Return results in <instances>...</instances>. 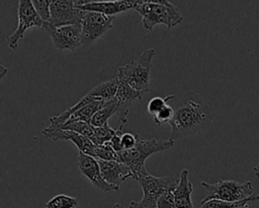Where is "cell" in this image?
I'll return each mask as SVG.
<instances>
[{"label":"cell","mask_w":259,"mask_h":208,"mask_svg":"<svg viewBox=\"0 0 259 208\" xmlns=\"http://www.w3.org/2000/svg\"><path fill=\"white\" fill-rule=\"evenodd\" d=\"M115 133V129L110 127L108 124L102 126V127H95V132L90 139L95 145L101 146L104 143L110 141Z\"/></svg>","instance_id":"obj_23"},{"label":"cell","mask_w":259,"mask_h":208,"mask_svg":"<svg viewBox=\"0 0 259 208\" xmlns=\"http://www.w3.org/2000/svg\"><path fill=\"white\" fill-rule=\"evenodd\" d=\"M140 0H109V1H93L89 0L88 3L77 6L75 8L84 11H93L102 13L109 16H115V14L124 12L127 10H135Z\"/></svg>","instance_id":"obj_13"},{"label":"cell","mask_w":259,"mask_h":208,"mask_svg":"<svg viewBox=\"0 0 259 208\" xmlns=\"http://www.w3.org/2000/svg\"><path fill=\"white\" fill-rule=\"evenodd\" d=\"M259 200V195L253 194L249 198L239 201V202H227L219 199H210V200H202L200 202L199 208H248L249 203L255 202Z\"/></svg>","instance_id":"obj_18"},{"label":"cell","mask_w":259,"mask_h":208,"mask_svg":"<svg viewBox=\"0 0 259 208\" xmlns=\"http://www.w3.org/2000/svg\"><path fill=\"white\" fill-rule=\"evenodd\" d=\"M189 170L184 168L182 169L179 183L174 190L175 204L176 208H194L191 201V193H192V184L188 180Z\"/></svg>","instance_id":"obj_16"},{"label":"cell","mask_w":259,"mask_h":208,"mask_svg":"<svg viewBox=\"0 0 259 208\" xmlns=\"http://www.w3.org/2000/svg\"><path fill=\"white\" fill-rule=\"evenodd\" d=\"M173 140L165 139L159 140L154 138H145L140 134H137V144L133 149L122 150L117 152L116 160L126 164L133 175L134 179L139 182L145 176L150 172L146 168V160L154 153L161 152L171 148L174 145Z\"/></svg>","instance_id":"obj_2"},{"label":"cell","mask_w":259,"mask_h":208,"mask_svg":"<svg viewBox=\"0 0 259 208\" xmlns=\"http://www.w3.org/2000/svg\"><path fill=\"white\" fill-rule=\"evenodd\" d=\"M93 157L101 160H116L117 154L108 141L101 146H95L93 151Z\"/></svg>","instance_id":"obj_24"},{"label":"cell","mask_w":259,"mask_h":208,"mask_svg":"<svg viewBox=\"0 0 259 208\" xmlns=\"http://www.w3.org/2000/svg\"><path fill=\"white\" fill-rule=\"evenodd\" d=\"M154 56L155 50L151 48L144 51L139 59L118 67L116 76L119 82L128 84L131 87L141 93L149 91L152 60Z\"/></svg>","instance_id":"obj_4"},{"label":"cell","mask_w":259,"mask_h":208,"mask_svg":"<svg viewBox=\"0 0 259 208\" xmlns=\"http://www.w3.org/2000/svg\"><path fill=\"white\" fill-rule=\"evenodd\" d=\"M116 110H117V101L115 98L105 101L103 107L98 112H96V114L93 116L91 120V125L97 128V127H102L108 124L109 118L116 114Z\"/></svg>","instance_id":"obj_20"},{"label":"cell","mask_w":259,"mask_h":208,"mask_svg":"<svg viewBox=\"0 0 259 208\" xmlns=\"http://www.w3.org/2000/svg\"><path fill=\"white\" fill-rule=\"evenodd\" d=\"M104 102L105 101H103V100H94V101L88 103L84 108L75 112L68 119L67 122H85V123L91 124V120H92L93 116L96 114V112H98L103 107Z\"/></svg>","instance_id":"obj_19"},{"label":"cell","mask_w":259,"mask_h":208,"mask_svg":"<svg viewBox=\"0 0 259 208\" xmlns=\"http://www.w3.org/2000/svg\"><path fill=\"white\" fill-rule=\"evenodd\" d=\"M41 29L49 34L54 47L58 50L75 51L78 47L82 46L81 27L79 24L56 27L45 22Z\"/></svg>","instance_id":"obj_9"},{"label":"cell","mask_w":259,"mask_h":208,"mask_svg":"<svg viewBox=\"0 0 259 208\" xmlns=\"http://www.w3.org/2000/svg\"><path fill=\"white\" fill-rule=\"evenodd\" d=\"M78 206V199L65 194H59L49 200L46 208H76Z\"/></svg>","instance_id":"obj_21"},{"label":"cell","mask_w":259,"mask_h":208,"mask_svg":"<svg viewBox=\"0 0 259 208\" xmlns=\"http://www.w3.org/2000/svg\"><path fill=\"white\" fill-rule=\"evenodd\" d=\"M135 11L142 16L143 25L148 30H152L157 24L172 28L183 19L178 8L167 0H140Z\"/></svg>","instance_id":"obj_3"},{"label":"cell","mask_w":259,"mask_h":208,"mask_svg":"<svg viewBox=\"0 0 259 208\" xmlns=\"http://www.w3.org/2000/svg\"><path fill=\"white\" fill-rule=\"evenodd\" d=\"M143 190L140 201H132L128 208H157V201L168 190H175L179 179L174 177H155L151 174L138 182Z\"/></svg>","instance_id":"obj_5"},{"label":"cell","mask_w":259,"mask_h":208,"mask_svg":"<svg viewBox=\"0 0 259 208\" xmlns=\"http://www.w3.org/2000/svg\"><path fill=\"white\" fill-rule=\"evenodd\" d=\"M0 70H1V73H0L1 76H0V78L3 79V77H4V76L6 75V73L8 72V69H7L6 67H4L3 65H1V66H0Z\"/></svg>","instance_id":"obj_30"},{"label":"cell","mask_w":259,"mask_h":208,"mask_svg":"<svg viewBox=\"0 0 259 208\" xmlns=\"http://www.w3.org/2000/svg\"><path fill=\"white\" fill-rule=\"evenodd\" d=\"M78 167L82 175H84L90 183L101 190L104 193L117 192L119 188L109 185L102 177L100 171V166L97 159L91 155L85 154L83 152L78 153Z\"/></svg>","instance_id":"obj_10"},{"label":"cell","mask_w":259,"mask_h":208,"mask_svg":"<svg viewBox=\"0 0 259 208\" xmlns=\"http://www.w3.org/2000/svg\"><path fill=\"white\" fill-rule=\"evenodd\" d=\"M200 185L207 193L203 200L219 199L227 202H239L254 194L251 182L241 183L235 180H219L213 184L201 182Z\"/></svg>","instance_id":"obj_6"},{"label":"cell","mask_w":259,"mask_h":208,"mask_svg":"<svg viewBox=\"0 0 259 208\" xmlns=\"http://www.w3.org/2000/svg\"><path fill=\"white\" fill-rule=\"evenodd\" d=\"M120 144H121L122 150L133 149L137 144V134L130 133V132L122 133L121 139H120Z\"/></svg>","instance_id":"obj_29"},{"label":"cell","mask_w":259,"mask_h":208,"mask_svg":"<svg viewBox=\"0 0 259 208\" xmlns=\"http://www.w3.org/2000/svg\"><path fill=\"white\" fill-rule=\"evenodd\" d=\"M41 132L48 139H51L53 141H57V140L71 141L79 149V152H83L85 154L93 156V151L96 145L89 138L81 134H78L70 130H64L61 128L52 127L50 125L47 128H45Z\"/></svg>","instance_id":"obj_12"},{"label":"cell","mask_w":259,"mask_h":208,"mask_svg":"<svg viewBox=\"0 0 259 208\" xmlns=\"http://www.w3.org/2000/svg\"><path fill=\"white\" fill-rule=\"evenodd\" d=\"M56 128L74 131V132L81 134L89 139L92 138V136L95 132V127H93L91 124H88L85 122H67L59 127H56Z\"/></svg>","instance_id":"obj_22"},{"label":"cell","mask_w":259,"mask_h":208,"mask_svg":"<svg viewBox=\"0 0 259 208\" xmlns=\"http://www.w3.org/2000/svg\"><path fill=\"white\" fill-rule=\"evenodd\" d=\"M100 171L103 179L111 186L119 188L121 183H123L126 179L133 178L134 175L131 168L117 160H101L97 159Z\"/></svg>","instance_id":"obj_15"},{"label":"cell","mask_w":259,"mask_h":208,"mask_svg":"<svg viewBox=\"0 0 259 208\" xmlns=\"http://www.w3.org/2000/svg\"><path fill=\"white\" fill-rule=\"evenodd\" d=\"M253 171H254V176H255L256 178H258V179H259V159H258L257 164L254 166Z\"/></svg>","instance_id":"obj_31"},{"label":"cell","mask_w":259,"mask_h":208,"mask_svg":"<svg viewBox=\"0 0 259 208\" xmlns=\"http://www.w3.org/2000/svg\"><path fill=\"white\" fill-rule=\"evenodd\" d=\"M174 117L169 123L170 139L186 138L208 128L215 116L213 106L194 91L184 94L173 106Z\"/></svg>","instance_id":"obj_1"},{"label":"cell","mask_w":259,"mask_h":208,"mask_svg":"<svg viewBox=\"0 0 259 208\" xmlns=\"http://www.w3.org/2000/svg\"><path fill=\"white\" fill-rule=\"evenodd\" d=\"M111 208H128V207H125L123 204H120V203H116L114 204Z\"/></svg>","instance_id":"obj_32"},{"label":"cell","mask_w":259,"mask_h":208,"mask_svg":"<svg viewBox=\"0 0 259 208\" xmlns=\"http://www.w3.org/2000/svg\"><path fill=\"white\" fill-rule=\"evenodd\" d=\"M174 117V109L172 106L170 105H167L164 109H162L154 118V122L158 125V126H161L163 124H166V123H170L172 121Z\"/></svg>","instance_id":"obj_27"},{"label":"cell","mask_w":259,"mask_h":208,"mask_svg":"<svg viewBox=\"0 0 259 208\" xmlns=\"http://www.w3.org/2000/svg\"><path fill=\"white\" fill-rule=\"evenodd\" d=\"M82 46L88 47L113 27L114 16L79 9Z\"/></svg>","instance_id":"obj_7"},{"label":"cell","mask_w":259,"mask_h":208,"mask_svg":"<svg viewBox=\"0 0 259 208\" xmlns=\"http://www.w3.org/2000/svg\"><path fill=\"white\" fill-rule=\"evenodd\" d=\"M117 101V110L115 116L118 120V127L123 128L127 121V113L130 106L142 98V93L131 87L124 82H119L117 92L114 97Z\"/></svg>","instance_id":"obj_14"},{"label":"cell","mask_w":259,"mask_h":208,"mask_svg":"<svg viewBox=\"0 0 259 208\" xmlns=\"http://www.w3.org/2000/svg\"><path fill=\"white\" fill-rule=\"evenodd\" d=\"M32 5L44 22H49L51 18L52 0H32Z\"/></svg>","instance_id":"obj_26"},{"label":"cell","mask_w":259,"mask_h":208,"mask_svg":"<svg viewBox=\"0 0 259 208\" xmlns=\"http://www.w3.org/2000/svg\"><path fill=\"white\" fill-rule=\"evenodd\" d=\"M48 23L56 27L70 24L80 25L79 9L75 8L74 0H52L51 18Z\"/></svg>","instance_id":"obj_11"},{"label":"cell","mask_w":259,"mask_h":208,"mask_svg":"<svg viewBox=\"0 0 259 208\" xmlns=\"http://www.w3.org/2000/svg\"><path fill=\"white\" fill-rule=\"evenodd\" d=\"M18 24L15 30L8 36L7 45L10 50H16L18 42L23 38L25 31L31 27L41 28L44 21L34 9L30 0H19L17 9Z\"/></svg>","instance_id":"obj_8"},{"label":"cell","mask_w":259,"mask_h":208,"mask_svg":"<svg viewBox=\"0 0 259 208\" xmlns=\"http://www.w3.org/2000/svg\"><path fill=\"white\" fill-rule=\"evenodd\" d=\"M157 208H176L174 190H168L157 201Z\"/></svg>","instance_id":"obj_28"},{"label":"cell","mask_w":259,"mask_h":208,"mask_svg":"<svg viewBox=\"0 0 259 208\" xmlns=\"http://www.w3.org/2000/svg\"><path fill=\"white\" fill-rule=\"evenodd\" d=\"M119 80L117 76L108 79L104 82H101L94 86L89 93H91L94 97H96L98 100L107 101L110 99H113L115 97V94L117 92Z\"/></svg>","instance_id":"obj_17"},{"label":"cell","mask_w":259,"mask_h":208,"mask_svg":"<svg viewBox=\"0 0 259 208\" xmlns=\"http://www.w3.org/2000/svg\"><path fill=\"white\" fill-rule=\"evenodd\" d=\"M175 96L173 94L171 95H167L165 97H161V96H155L153 98L150 99V101L148 102V106H147V111L148 113L155 117L162 109H164L167 105H168V101L170 99H173Z\"/></svg>","instance_id":"obj_25"}]
</instances>
